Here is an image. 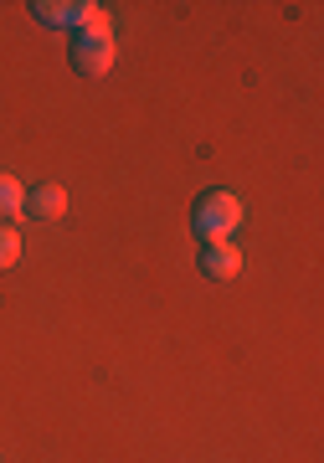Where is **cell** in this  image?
I'll return each mask as SVG.
<instances>
[{
  "mask_svg": "<svg viewBox=\"0 0 324 463\" xmlns=\"http://www.w3.org/2000/svg\"><path fill=\"white\" fill-rule=\"evenodd\" d=\"M26 212H32L36 222H57V216H67V191L42 181L36 191H26Z\"/></svg>",
  "mask_w": 324,
  "mask_h": 463,
  "instance_id": "obj_4",
  "label": "cell"
},
{
  "mask_svg": "<svg viewBox=\"0 0 324 463\" xmlns=\"http://www.w3.org/2000/svg\"><path fill=\"white\" fill-rule=\"evenodd\" d=\"M191 227L201 242H227L232 232L243 227V201L232 196V191H206V196L195 201Z\"/></svg>",
  "mask_w": 324,
  "mask_h": 463,
  "instance_id": "obj_1",
  "label": "cell"
},
{
  "mask_svg": "<svg viewBox=\"0 0 324 463\" xmlns=\"http://www.w3.org/2000/svg\"><path fill=\"white\" fill-rule=\"evenodd\" d=\"M32 11L42 26H78V16H82V5H72V0H36Z\"/></svg>",
  "mask_w": 324,
  "mask_h": 463,
  "instance_id": "obj_5",
  "label": "cell"
},
{
  "mask_svg": "<svg viewBox=\"0 0 324 463\" xmlns=\"http://www.w3.org/2000/svg\"><path fill=\"white\" fill-rule=\"evenodd\" d=\"M16 263H21V232L0 222V273H5V268H16Z\"/></svg>",
  "mask_w": 324,
  "mask_h": 463,
  "instance_id": "obj_7",
  "label": "cell"
},
{
  "mask_svg": "<svg viewBox=\"0 0 324 463\" xmlns=\"http://www.w3.org/2000/svg\"><path fill=\"white\" fill-rule=\"evenodd\" d=\"M201 273L206 279H237L243 273V252L232 248V242H206L201 248Z\"/></svg>",
  "mask_w": 324,
  "mask_h": 463,
  "instance_id": "obj_3",
  "label": "cell"
},
{
  "mask_svg": "<svg viewBox=\"0 0 324 463\" xmlns=\"http://www.w3.org/2000/svg\"><path fill=\"white\" fill-rule=\"evenodd\" d=\"M72 67H78L82 78H103V72L114 67V32L78 36V42H72Z\"/></svg>",
  "mask_w": 324,
  "mask_h": 463,
  "instance_id": "obj_2",
  "label": "cell"
},
{
  "mask_svg": "<svg viewBox=\"0 0 324 463\" xmlns=\"http://www.w3.org/2000/svg\"><path fill=\"white\" fill-rule=\"evenodd\" d=\"M21 212H26V185L11 170H0V216H21Z\"/></svg>",
  "mask_w": 324,
  "mask_h": 463,
  "instance_id": "obj_6",
  "label": "cell"
}]
</instances>
